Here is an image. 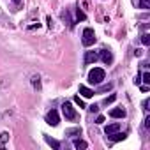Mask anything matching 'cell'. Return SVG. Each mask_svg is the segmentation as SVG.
<instances>
[{
  "mask_svg": "<svg viewBox=\"0 0 150 150\" xmlns=\"http://www.w3.org/2000/svg\"><path fill=\"white\" fill-rule=\"evenodd\" d=\"M104 78H106V72H104V69H101V67H94V69L88 72V81H90L92 85L103 83Z\"/></svg>",
  "mask_w": 150,
  "mask_h": 150,
  "instance_id": "6da1fadb",
  "label": "cell"
},
{
  "mask_svg": "<svg viewBox=\"0 0 150 150\" xmlns=\"http://www.w3.org/2000/svg\"><path fill=\"white\" fill-rule=\"evenodd\" d=\"M62 113H64V117H65L67 120H76V117H78L76 110L72 108V104H71L69 101H65V103L62 104Z\"/></svg>",
  "mask_w": 150,
  "mask_h": 150,
  "instance_id": "7a4b0ae2",
  "label": "cell"
},
{
  "mask_svg": "<svg viewBox=\"0 0 150 150\" xmlns=\"http://www.w3.org/2000/svg\"><path fill=\"white\" fill-rule=\"evenodd\" d=\"M81 42H83V46H92L94 42H96V34H94V30L92 28H85L83 30V37H81Z\"/></svg>",
  "mask_w": 150,
  "mask_h": 150,
  "instance_id": "3957f363",
  "label": "cell"
},
{
  "mask_svg": "<svg viewBox=\"0 0 150 150\" xmlns=\"http://www.w3.org/2000/svg\"><path fill=\"white\" fill-rule=\"evenodd\" d=\"M46 122L50 124V125H58V122H60V117H58V111L57 110H51V111H48V115H46Z\"/></svg>",
  "mask_w": 150,
  "mask_h": 150,
  "instance_id": "277c9868",
  "label": "cell"
},
{
  "mask_svg": "<svg viewBox=\"0 0 150 150\" xmlns=\"http://www.w3.org/2000/svg\"><path fill=\"white\" fill-rule=\"evenodd\" d=\"M99 60V53L97 51H87V55H85V64H94V62H97Z\"/></svg>",
  "mask_w": 150,
  "mask_h": 150,
  "instance_id": "5b68a950",
  "label": "cell"
},
{
  "mask_svg": "<svg viewBox=\"0 0 150 150\" xmlns=\"http://www.w3.org/2000/svg\"><path fill=\"white\" fill-rule=\"evenodd\" d=\"M101 58H103V62H104L106 65H110V64L113 62V55H111L110 50H103V51H101Z\"/></svg>",
  "mask_w": 150,
  "mask_h": 150,
  "instance_id": "8992f818",
  "label": "cell"
},
{
  "mask_svg": "<svg viewBox=\"0 0 150 150\" xmlns=\"http://www.w3.org/2000/svg\"><path fill=\"white\" fill-rule=\"evenodd\" d=\"M117 131H120V124H118V122L110 124V125H106V129H104L106 136H108V134H113V132H117Z\"/></svg>",
  "mask_w": 150,
  "mask_h": 150,
  "instance_id": "52a82bcc",
  "label": "cell"
},
{
  "mask_svg": "<svg viewBox=\"0 0 150 150\" xmlns=\"http://www.w3.org/2000/svg\"><path fill=\"white\" fill-rule=\"evenodd\" d=\"M110 115H111L113 118H124V117H125V111H124L122 108H113V110L110 111Z\"/></svg>",
  "mask_w": 150,
  "mask_h": 150,
  "instance_id": "ba28073f",
  "label": "cell"
},
{
  "mask_svg": "<svg viewBox=\"0 0 150 150\" xmlns=\"http://www.w3.org/2000/svg\"><path fill=\"white\" fill-rule=\"evenodd\" d=\"M80 94H81L83 97H92V96H94V90L88 88V87H85V85H80Z\"/></svg>",
  "mask_w": 150,
  "mask_h": 150,
  "instance_id": "9c48e42d",
  "label": "cell"
},
{
  "mask_svg": "<svg viewBox=\"0 0 150 150\" xmlns=\"http://www.w3.org/2000/svg\"><path fill=\"white\" fill-rule=\"evenodd\" d=\"M108 138L111 139V141H122V139H125V134L124 132H113V134H108Z\"/></svg>",
  "mask_w": 150,
  "mask_h": 150,
  "instance_id": "30bf717a",
  "label": "cell"
},
{
  "mask_svg": "<svg viewBox=\"0 0 150 150\" xmlns=\"http://www.w3.org/2000/svg\"><path fill=\"white\" fill-rule=\"evenodd\" d=\"M44 139H46V143H48L50 146H53L55 150H58V148H60V143H58L57 139H53V138H50V136H44Z\"/></svg>",
  "mask_w": 150,
  "mask_h": 150,
  "instance_id": "8fae6325",
  "label": "cell"
},
{
  "mask_svg": "<svg viewBox=\"0 0 150 150\" xmlns=\"http://www.w3.org/2000/svg\"><path fill=\"white\" fill-rule=\"evenodd\" d=\"M65 134H67V136H80V134H81V129H78V127H74V129H67V131H65Z\"/></svg>",
  "mask_w": 150,
  "mask_h": 150,
  "instance_id": "7c38bea8",
  "label": "cell"
},
{
  "mask_svg": "<svg viewBox=\"0 0 150 150\" xmlns=\"http://www.w3.org/2000/svg\"><path fill=\"white\" fill-rule=\"evenodd\" d=\"M74 146H76L78 150H80V148L83 150V148H87L88 145H87V141H83V139H74Z\"/></svg>",
  "mask_w": 150,
  "mask_h": 150,
  "instance_id": "4fadbf2b",
  "label": "cell"
},
{
  "mask_svg": "<svg viewBox=\"0 0 150 150\" xmlns=\"http://www.w3.org/2000/svg\"><path fill=\"white\" fill-rule=\"evenodd\" d=\"M141 42H143L145 46H148V44H150V35H148V34H143V35H141Z\"/></svg>",
  "mask_w": 150,
  "mask_h": 150,
  "instance_id": "5bb4252c",
  "label": "cell"
},
{
  "mask_svg": "<svg viewBox=\"0 0 150 150\" xmlns=\"http://www.w3.org/2000/svg\"><path fill=\"white\" fill-rule=\"evenodd\" d=\"M139 7L141 9H148L150 7V0H139Z\"/></svg>",
  "mask_w": 150,
  "mask_h": 150,
  "instance_id": "9a60e30c",
  "label": "cell"
},
{
  "mask_svg": "<svg viewBox=\"0 0 150 150\" xmlns=\"http://www.w3.org/2000/svg\"><path fill=\"white\" fill-rule=\"evenodd\" d=\"M32 85H34L35 88H41V81H39V76H34V78H32Z\"/></svg>",
  "mask_w": 150,
  "mask_h": 150,
  "instance_id": "2e32d148",
  "label": "cell"
},
{
  "mask_svg": "<svg viewBox=\"0 0 150 150\" xmlns=\"http://www.w3.org/2000/svg\"><path fill=\"white\" fill-rule=\"evenodd\" d=\"M141 81H145V83H150V72H143Z\"/></svg>",
  "mask_w": 150,
  "mask_h": 150,
  "instance_id": "e0dca14e",
  "label": "cell"
},
{
  "mask_svg": "<svg viewBox=\"0 0 150 150\" xmlns=\"http://www.w3.org/2000/svg\"><path fill=\"white\" fill-rule=\"evenodd\" d=\"M115 99H117V96H115V94H111L110 97H106V99H104V104H110V103H113Z\"/></svg>",
  "mask_w": 150,
  "mask_h": 150,
  "instance_id": "ac0fdd59",
  "label": "cell"
},
{
  "mask_svg": "<svg viewBox=\"0 0 150 150\" xmlns=\"http://www.w3.org/2000/svg\"><path fill=\"white\" fill-rule=\"evenodd\" d=\"M74 103H76V104H78L80 108H85V104H83V101H81V99H80L78 96H76V97H74Z\"/></svg>",
  "mask_w": 150,
  "mask_h": 150,
  "instance_id": "d6986e66",
  "label": "cell"
},
{
  "mask_svg": "<svg viewBox=\"0 0 150 150\" xmlns=\"http://www.w3.org/2000/svg\"><path fill=\"white\" fill-rule=\"evenodd\" d=\"M7 138H9V132H2V134H0V139H2V143H6Z\"/></svg>",
  "mask_w": 150,
  "mask_h": 150,
  "instance_id": "ffe728a7",
  "label": "cell"
},
{
  "mask_svg": "<svg viewBox=\"0 0 150 150\" xmlns=\"http://www.w3.org/2000/svg\"><path fill=\"white\" fill-rule=\"evenodd\" d=\"M108 90H111V85L108 83V85H104V87H101L99 88V92H108Z\"/></svg>",
  "mask_w": 150,
  "mask_h": 150,
  "instance_id": "44dd1931",
  "label": "cell"
},
{
  "mask_svg": "<svg viewBox=\"0 0 150 150\" xmlns=\"http://www.w3.org/2000/svg\"><path fill=\"white\" fill-rule=\"evenodd\" d=\"M76 16H78V20H85V14H83V13H81L80 9L76 11Z\"/></svg>",
  "mask_w": 150,
  "mask_h": 150,
  "instance_id": "7402d4cb",
  "label": "cell"
},
{
  "mask_svg": "<svg viewBox=\"0 0 150 150\" xmlns=\"http://www.w3.org/2000/svg\"><path fill=\"white\" fill-rule=\"evenodd\" d=\"M90 111H92V113L99 111V106H97V104H92V106H90Z\"/></svg>",
  "mask_w": 150,
  "mask_h": 150,
  "instance_id": "603a6c76",
  "label": "cell"
},
{
  "mask_svg": "<svg viewBox=\"0 0 150 150\" xmlns=\"http://www.w3.org/2000/svg\"><path fill=\"white\" fill-rule=\"evenodd\" d=\"M145 127H146V129H150V117H146V118H145Z\"/></svg>",
  "mask_w": 150,
  "mask_h": 150,
  "instance_id": "cb8c5ba5",
  "label": "cell"
},
{
  "mask_svg": "<svg viewBox=\"0 0 150 150\" xmlns=\"http://www.w3.org/2000/svg\"><path fill=\"white\" fill-rule=\"evenodd\" d=\"M104 122V117L101 115V117H97V120H96V124H103Z\"/></svg>",
  "mask_w": 150,
  "mask_h": 150,
  "instance_id": "d4e9b609",
  "label": "cell"
},
{
  "mask_svg": "<svg viewBox=\"0 0 150 150\" xmlns=\"http://www.w3.org/2000/svg\"><path fill=\"white\" fill-rule=\"evenodd\" d=\"M134 83H136V85H139V83H141V78H139V76H136V78H134Z\"/></svg>",
  "mask_w": 150,
  "mask_h": 150,
  "instance_id": "484cf974",
  "label": "cell"
},
{
  "mask_svg": "<svg viewBox=\"0 0 150 150\" xmlns=\"http://www.w3.org/2000/svg\"><path fill=\"white\" fill-rule=\"evenodd\" d=\"M13 2H14V4H20V2H21V0H13Z\"/></svg>",
  "mask_w": 150,
  "mask_h": 150,
  "instance_id": "4316f807",
  "label": "cell"
}]
</instances>
